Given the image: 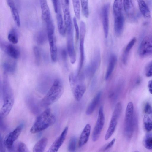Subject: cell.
I'll use <instances>...</instances> for the list:
<instances>
[{
    "mask_svg": "<svg viewBox=\"0 0 152 152\" xmlns=\"http://www.w3.org/2000/svg\"><path fill=\"white\" fill-rule=\"evenodd\" d=\"M3 104L0 111V117H6L11 111L13 105L14 96L7 73L4 72L1 83Z\"/></svg>",
    "mask_w": 152,
    "mask_h": 152,
    "instance_id": "6da1fadb",
    "label": "cell"
},
{
    "mask_svg": "<svg viewBox=\"0 0 152 152\" xmlns=\"http://www.w3.org/2000/svg\"><path fill=\"white\" fill-rule=\"evenodd\" d=\"M56 118L51 110L47 108L37 118L30 129L32 133H36L43 131L53 125Z\"/></svg>",
    "mask_w": 152,
    "mask_h": 152,
    "instance_id": "7a4b0ae2",
    "label": "cell"
},
{
    "mask_svg": "<svg viewBox=\"0 0 152 152\" xmlns=\"http://www.w3.org/2000/svg\"><path fill=\"white\" fill-rule=\"evenodd\" d=\"M63 91L62 82L59 79H56L46 95L40 101V105L45 108L48 107L60 98Z\"/></svg>",
    "mask_w": 152,
    "mask_h": 152,
    "instance_id": "3957f363",
    "label": "cell"
},
{
    "mask_svg": "<svg viewBox=\"0 0 152 152\" xmlns=\"http://www.w3.org/2000/svg\"><path fill=\"white\" fill-rule=\"evenodd\" d=\"M133 104L130 102L126 108L124 124V134L129 139L132 137L133 132Z\"/></svg>",
    "mask_w": 152,
    "mask_h": 152,
    "instance_id": "277c9868",
    "label": "cell"
},
{
    "mask_svg": "<svg viewBox=\"0 0 152 152\" xmlns=\"http://www.w3.org/2000/svg\"><path fill=\"white\" fill-rule=\"evenodd\" d=\"M122 106L120 102H117L113 112L108 128L105 135L104 139H109L112 135L115 129L118 121L121 115Z\"/></svg>",
    "mask_w": 152,
    "mask_h": 152,
    "instance_id": "5b68a950",
    "label": "cell"
},
{
    "mask_svg": "<svg viewBox=\"0 0 152 152\" xmlns=\"http://www.w3.org/2000/svg\"><path fill=\"white\" fill-rule=\"evenodd\" d=\"M105 122V117L102 106H101L99 111L97 119L92 134V140L96 141L99 138L103 129Z\"/></svg>",
    "mask_w": 152,
    "mask_h": 152,
    "instance_id": "8992f818",
    "label": "cell"
},
{
    "mask_svg": "<svg viewBox=\"0 0 152 152\" xmlns=\"http://www.w3.org/2000/svg\"><path fill=\"white\" fill-rule=\"evenodd\" d=\"M122 0H115L113 6L114 24L120 26L124 25Z\"/></svg>",
    "mask_w": 152,
    "mask_h": 152,
    "instance_id": "52a82bcc",
    "label": "cell"
},
{
    "mask_svg": "<svg viewBox=\"0 0 152 152\" xmlns=\"http://www.w3.org/2000/svg\"><path fill=\"white\" fill-rule=\"evenodd\" d=\"M139 54L142 57H147L152 54V36L145 37L142 41L139 48Z\"/></svg>",
    "mask_w": 152,
    "mask_h": 152,
    "instance_id": "ba28073f",
    "label": "cell"
},
{
    "mask_svg": "<svg viewBox=\"0 0 152 152\" xmlns=\"http://www.w3.org/2000/svg\"><path fill=\"white\" fill-rule=\"evenodd\" d=\"M86 28L85 22L81 21L80 25V61L78 73L81 70L83 66L84 59V41L86 33Z\"/></svg>",
    "mask_w": 152,
    "mask_h": 152,
    "instance_id": "9c48e42d",
    "label": "cell"
},
{
    "mask_svg": "<svg viewBox=\"0 0 152 152\" xmlns=\"http://www.w3.org/2000/svg\"><path fill=\"white\" fill-rule=\"evenodd\" d=\"M22 128V125L18 126L5 138L3 141V144L8 150H11L12 149L14 143L20 136Z\"/></svg>",
    "mask_w": 152,
    "mask_h": 152,
    "instance_id": "30bf717a",
    "label": "cell"
},
{
    "mask_svg": "<svg viewBox=\"0 0 152 152\" xmlns=\"http://www.w3.org/2000/svg\"><path fill=\"white\" fill-rule=\"evenodd\" d=\"M100 62V51L99 49L96 50L94 52L91 63L86 69V75L89 77L93 76L99 68Z\"/></svg>",
    "mask_w": 152,
    "mask_h": 152,
    "instance_id": "8fae6325",
    "label": "cell"
},
{
    "mask_svg": "<svg viewBox=\"0 0 152 152\" xmlns=\"http://www.w3.org/2000/svg\"><path fill=\"white\" fill-rule=\"evenodd\" d=\"M1 48L11 58L17 59L20 56L19 50L12 44L0 39Z\"/></svg>",
    "mask_w": 152,
    "mask_h": 152,
    "instance_id": "7c38bea8",
    "label": "cell"
},
{
    "mask_svg": "<svg viewBox=\"0 0 152 152\" xmlns=\"http://www.w3.org/2000/svg\"><path fill=\"white\" fill-rule=\"evenodd\" d=\"M64 21L67 34H73L72 23L68 5L64 1L63 4Z\"/></svg>",
    "mask_w": 152,
    "mask_h": 152,
    "instance_id": "4fadbf2b",
    "label": "cell"
},
{
    "mask_svg": "<svg viewBox=\"0 0 152 152\" xmlns=\"http://www.w3.org/2000/svg\"><path fill=\"white\" fill-rule=\"evenodd\" d=\"M110 4H105L102 7V23L105 38H107L109 32V12Z\"/></svg>",
    "mask_w": 152,
    "mask_h": 152,
    "instance_id": "5bb4252c",
    "label": "cell"
},
{
    "mask_svg": "<svg viewBox=\"0 0 152 152\" xmlns=\"http://www.w3.org/2000/svg\"><path fill=\"white\" fill-rule=\"evenodd\" d=\"M42 19L46 25L53 23L47 0H39Z\"/></svg>",
    "mask_w": 152,
    "mask_h": 152,
    "instance_id": "9a60e30c",
    "label": "cell"
},
{
    "mask_svg": "<svg viewBox=\"0 0 152 152\" xmlns=\"http://www.w3.org/2000/svg\"><path fill=\"white\" fill-rule=\"evenodd\" d=\"M68 130V127H66L60 136L53 142L47 152H56L58 151L65 139Z\"/></svg>",
    "mask_w": 152,
    "mask_h": 152,
    "instance_id": "2e32d148",
    "label": "cell"
},
{
    "mask_svg": "<svg viewBox=\"0 0 152 152\" xmlns=\"http://www.w3.org/2000/svg\"><path fill=\"white\" fill-rule=\"evenodd\" d=\"M71 87L75 98L77 101H80L86 91V85L83 83H78Z\"/></svg>",
    "mask_w": 152,
    "mask_h": 152,
    "instance_id": "e0dca14e",
    "label": "cell"
},
{
    "mask_svg": "<svg viewBox=\"0 0 152 152\" xmlns=\"http://www.w3.org/2000/svg\"><path fill=\"white\" fill-rule=\"evenodd\" d=\"M50 48V57L52 61L56 62L57 58V49L56 44V40L54 34L48 35Z\"/></svg>",
    "mask_w": 152,
    "mask_h": 152,
    "instance_id": "ac0fdd59",
    "label": "cell"
},
{
    "mask_svg": "<svg viewBox=\"0 0 152 152\" xmlns=\"http://www.w3.org/2000/svg\"><path fill=\"white\" fill-rule=\"evenodd\" d=\"M91 129L90 124H86L79 138L78 142L79 147H83L88 142L90 134Z\"/></svg>",
    "mask_w": 152,
    "mask_h": 152,
    "instance_id": "d6986e66",
    "label": "cell"
},
{
    "mask_svg": "<svg viewBox=\"0 0 152 152\" xmlns=\"http://www.w3.org/2000/svg\"><path fill=\"white\" fill-rule=\"evenodd\" d=\"M101 95L102 92L100 91L94 97L86 109V113L87 115H90L94 112L100 100Z\"/></svg>",
    "mask_w": 152,
    "mask_h": 152,
    "instance_id": "ffe728a7",
    "label": "cell"
},
{
    "mask_svg": "<svg viewBox=\"0 0 152 152\" xmlns=\"http://www.w3.org/2000/svg\"><path fill=\"white\" fill-rule=\"evenodd\" d=\"M117 61V58L115 55L114 54L111 55L109 59L108 68L105 75V80H108L112 74Z\"/></svg>",
    "mask_w": 152,
    "mask_h": 152,
    "instance_id": "44dd1931",
    "label": "cell"
},
{
    "mask_svg": "<svg viewBox=\"0 0 152 152\" xmlns=\"http://www.w3.org/2000/svg\"><path fill=\"white\" fill-rule=\"evenodd\" d=\"M56 13V19L58 32L60 34L64 36L66 33V28L63 20L60 9L58 10Z\"/></svg>",
    "mask_w": 152,
    "mask_h": 152,
    "instance_id": "7402d4cb",
    "label": "cell"
},
{
    "mask_svg": "<svg viewBox=\"0 0 152 152\" xmlns=\"http://www.w3.org/2000/svg\"><path fill=\"white\" fill-rule=\"evenodd\" d=\"M138 6L141 13L145 18H150V10L145 2L143 0H137Z\"/></svg>",
    "mask_w": 152,
    "mask_h": 152,
    "instance_id": "603a6c76",
    "label": "cell"
},
{
    "mask_svg": "<svg viewBox=\"0 0 152 152\" xmlns=\"http://www.w3.org/2000/svg\"><path fill=\"white\" fill-rule=\"evenodd\" d=\"M48 143V139L45 137L39 140L35 145L33 149L34 152H44Z\"/></svg>",
    "mask_w": 152,
    "mask_h": 152,
    "instance_id": "cb8c5ba5",
    "label": "cell"
},
{
    "mask_svg": "<svg viewBox=\"0 0 152 152\" xmlns=\"http://www.w3.org/2000/svg\"><path fill=\"white\" fill-rule=\"evenodd\" d=\"M8 3L10 7L15 22L18 26L20 27V20L18 12L16 7L14 4L10 1H8Z\"/></svg>",
    "mask_w": 152,
    "mask_h": 152,
    "instance_id": "d4e9b609",
    "label": "cell"
},
{
    "mask_svg": "<svg viewBox=\"0 0 152 152\" xmlns=\"http://www.w3.org/2000/svg\"><path fill=\"white\" fill-rule=\"evenodd\" d=\"M3 66L4 72L7 73H14L16 69V64L14 61L7 60L4 62Z\"/></svg>",
    "mask_w": 152,
    "mask_h": 152,
    "instance_id": "484cf974",
    "label": "cell"
},
{
    "mask_svg": "<svg viewBox=\"0 0 152 152\" xmlns=\"http://www.w3.org/2000/svg\"><path fill=\"white\" fill-rule=\"evenodd\" d=\"M136 41V39L134 37L126 45L122 57V61L125 64L126 62L129 53L134 45Z\"/></svg>",
    "mask_w": 152,
    "mask_h": 152,
    "instance_id": "4316f807",
    "label": "cell"
},
{
    "mask_svg": "<svg viewBox=\"0 0 152 152\" xmlns=\"http://www.w3.org/2000/svg\"><path fill=\"white\" fill-rule=\"evenodd\" d=\"M123 5L125 12L128 15H133L134 9L132 0H123Z\"/></svg>",
    "mask_w": 152,
    "mask_h": 152,
    "instance_id": "83f0119b",
    "label": "cell"
},
{
    "mask_svg": "<svg viewBox=\"0 0 152 152\" xmlns=\"http://www.w3.org/2000/svg\"><path fill=\"white\" fill-rule=\"evenodd\" d=\"M9 41L13 44H16L18 42V35L15 28L12 29L9 33L8 36Z\"/></svg>",
    "mask_w": 152,
    "mask_h": 152,
    "instance_id": "f1b7e54d",
    "label": "cell"
},
{
    "mask_svg": "<svg viewBox=\"0 0 152 152\" xmlns=\"http://www.w3.org/2000/svg\"><path fill=\"white\" fill-rule=\"evenodd\" d=\"M73 6L76 18L78 19L80 18V0H72Z\"/></svg>",
    "mask_w": 152,
    "mask_h": 152,
    "instance_id": "f546056e",
    "label": "cell"
},
{
    "mask_svg": "<svg viewBox=\"0 0 152 152\" xmlns=\"http://www.w3.org/2000/svg\"><path fill=\"white\" fill-rule=\"evenodd\" d=\"M143 121L144 128L146 131L149 132L152 130V121L148 115H144Z\"/></svg>",
    "mask_w": 152,
    "mask_h": 152,
    "instance_id": "4dcf8cb0",
    "label": "cell"
},
{
    "mask_svg": "<svg viewBox=\"0 0 152 152\" xmlns=\"http://www.w3.org/2000/svg\"><path fill=\"white\" fill-rule=\"evenodd\" d=\"M48 36L45 34L42 31L39 32L36 37V40L37 43L39 45H42L46 42Z\"/></svg>",
    "mask_w": 152,
    "mask_h": 152,
    "instance_id": "1f68e13d",
    "label": "cell"
},
{
    "mask_svg": "<svg viewBox=\"0 0 152 152\" xmlns=\"http://www.w3.org/2000/svg\"><path fill=\"white\" fill-rule=\"evenodd\" d=\"M82 10L84 16L88 18L89 15L88 0H80Z\"/></svg>",
    "mask_w": 152,
    "mask_h": 152,
    "instance_id": "d6a6232c",
    "label": "cell"
},
{
    "mask_svg": "<svg viewBox=\"0 0 152 152\" xmlns=\"http://www.w3.org/2000/svg\"><path fill=\"white\" fill-rule=\"evenodd\" d=\"M76 143V137L74 136L72 137L69 140L68 145V150L69 151L73 152L75 151Z\"/></svg>",
    "mask_w": 152,
    "mask_h": 152,
    "instance_id": "836d02e7",
    "label": "cell"
},
{
    "mask_svg": "<svg viewBox=\"0 0 152 152\" xmlns=\"http://www.w3.org/2000/svg\"><path fill=\"white\" fill-rule=\"evenodd\" d=\"M143 143L146 148L152 150V135L148 134L146 135L144 138Z\"/></svg>",
    "mask_w": 152,
    "mask_h": 152,
    "instance_id": "e575fe53",
    "label": "cell"
},
{
    "mask_svg": "<svg viewBox=\"0 0 152 152\" xmlns=\"http://www.w3.org/2000/svg\"><path fill=\"white\" fill-rule=\"evenodd\" d=\"M33 50L35 62L37 65H39L40 64L41 58L40 50L36 46L34 47Z\"/></svg>",
    "mask_w": 152,
    "mask_h": 152,
    "instance_id": "d590c367",
    "label": "cell"
},
{
    "mask_svg": "<svg viewBox=\"0 0 152 152\" xmlns=\"http://www.w3.org/2000/svg\"><path fill=\"white\" fill-rule=\"evenodd\" d=\"M17 151L18 152H29V150L26 145L22 142H19L18 145Z\"/></svg>",
    "mask_w": 152,
    "mask_h": 152,
    "instance_id": "8d00e7d4",
    "label": "cell"
},
{
    "mask_svg": "<svg viewBox=\"0 0 152 152\" xmlns=\"http://www.w3.org/2000/svg\"><path fill=\"white\" fill-rule=\"evenodd\" d=\"M145 73L148 77L152 76V60L149 63L146 67Z\"/></svg>",
    "mask_w": 152,
    "mask_h": 152,
    "instance_id": "74e56055",
    "label": "cell"
},
{
    "mask_svg": "<svg viewBox=\"0 0 152 152\" xmlns=\"http://www.w3.org/2000/svg\"><path fill=\"white\" fill-rule=\"evenodd\" d=\"M77 18L74 17L73 18V22L74 27L75 29L76 37L77 39L79 38L80 30L77 24Z\"/></svg>",
    "mask_w": 152,
    "mask_h": 152,
    "instance_id": "f35d334b",
    "label": "cell"
},
{
    "mask_svg": "<svg viewBox=\"0 0 152 152\" xmlns=\"http://www.w3.org/2000/svg\"><path fill=\"white\" fill-rule=\"evenodd\" d=\"M144 111L147 114L152 113V107L148 102L145 104L144 108Z\"/></svg>",
    "mask_w": 152,
    "mask_h": 152,
    "instance_id": "ab89813d",
    "label": "cell"
},
{
    "mask_svg": "<svg viewBox=\"0 0 152 152\" xmlns=\"http://www.w3.org/2000/svg\"><path fill=\"white\" fill-rule=\"evenodd\" d=\"M54 11L57 13L60 8L59 0H52Z\"/></svg>",
    "mask_w": 152,
    "mask_h": 152,
    "instance_id": "60d3db41",
    "label": "cell"
},
{
    "mask_svg": "<svg viewBox=\"0 0 152 152\" xmlns=\"http://www.w3.org/2000/svg\"><path fill=\"white\" fill-rule=\"evenodd\" d=\"M115 141V139H113L110 142L104 146L103 150L106 151L110 148L114 144Z\"/></svg>",
    "mask_w": 152,
    "mask_h": 152,
    "instance_id": "b9f144b4",
    "label": "cell"
},
{
    "mask_svg": "<svg viewBox=\"0 0 152 152\" xmlns=\"http://www.w3.org/2000/svg\"><path fill=\"white\" fill-rule=\"evenodd\" d=\"M60 54L61 56L62 60L66 61L67 57V53L66 50L64 49H62L60 50Z\"/></svg>",
    "mask_w": 152,
    "mask_h": 152,
    "instance_id": "7bdbcfd3",
    "label": "cell"
},
{
    "mask_svg": "<svg viewBox=\"0 0 152 152\" xmlns=\"http://www.w3.org/2000/svg\"><path fill=\"white\" fill-rule=\"evenodd\" d=\"M148 87L149 91L152 94V79L148 81Z\"/></svg>",
    "mask_w": 152,
    "mask_h": 152,
    "instance_id": "ee69618b",
    "label": "cell"
},
{
    "mask_svg": "<svg viewBox=\"0 0 152 152\" xmlns=\"http://www.w3.org/2000/svg\"><path fill=\"white\" fill-rule=\"evenodd\" d=\"M64 1L66 4L69 5V0H64Z\"/></svg>",
    "mask_w": 152,
    "mask_h": 152,
    "instance_id": "f6af8a7d",
    "label": "cell"
}]
</instances>
